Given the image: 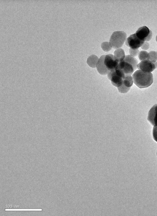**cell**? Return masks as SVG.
I'll return each instance as SVG.
<instances>
[{
    "instance_id": "obj_11",
    "label": "cell",
    "mask_w": 157,
    "mask_h": 216,
    "mask_svg": "<svg viewBox=\"0 0 157 216\" xmlns=\"http://www.w3.org/2000/svg\"><path fill=\"white\" fill-rule=\"evenodd\" d=\"M99 59L96 55H92L89 56L87 59V63L91 68H95Z\"/></svg>"
},
{
    "instance_id": "obj_13",
    "label": "cell",
    "mask_w": 157,
    "mask_h": 216,
    "mask_svg": "<svg viewBox=\"0 0 157 216\" xmlns=\"http://www.w3.org/2000/svg\"><path fill=\"white\" fill-rule=\"evenodd\" d=\"M133 83L132 77L131 75H126L123 80V84L127 87L131 88Z\"/></svg>"
},
{
    "instance_id": "obj_4",
    "label": "cell",
    "mask_w": 157,
    "mask_h": 216,
    "mask_svg": "<svg viewBox=\"0 0 157 216\" xmlns=\"http://www.w3.org/2000/svg\"><path fill=\"white\" fill-rule=\"evenodd\" d=\"M125 75L121 70L117 68L109 71L107 74L108 78L111 81L112 84L117 88L123 84Z\"/></svg>"
},
{
    "instance_id": "obj_8",
    "label": "cell",
    "mask_w": 157,
    "mask_h": 216,
    "mask_svg": "<svg viewBox=\"0 0 157 216\" xmlns=\"http://www.w3.org/2000/svg\"><path fill=\"white\" fill-rule=\"evenodd\" d=\"M137 68L139 70L149 72L156 68L153 61L148 59L142 61L137 65Z\"/></svg>"
},
{
    "instance_id": "obj_7",
    "label": "cell",
    "mask_w": 157,
    "mask_h": 216,
    "mask_svg": "<svg viewBox=\"0 0 157 216\" xmlns=\"http://www.w3.org/2000/svg\"><path fill=\"white\" fill-rule=\"evenodd\" d=\"M136 34L138 37L144 41L150 40L152 36L151 31L145 26L139 28Z\"/></svg>"
},
{
    "instance_id": "obj_20",
    "label": "cell",
    "mask_w": 157,
    "mask_h": 216,
    "mask_svg": "<svg viewBox=\"0 0 157 216\" xmlns=\"http://www.w3.org/2000/svg\"><path fill=\"white\" fill-rule=\"evenodd\" d=\"M149 47V44L148 43L145 42L143 45L141 47V49L144 50H147L148 49Z\"/></svg>"
},
{
    "instance_id": "obj_19",
    "label": "cell",
    "mask_w": 157,
    "mask_h": 216,
    "mask_svg": "<svg viewBox=\"0 0 157 216\" xmlns=\"http://www.w3.org/2000/svg\"><path fill=\"white\" fill-rule=\"evenodd\" d=\"M152 135L154 140L157 142V126H154L153 127Z\"/></svg>"
},
{
    "instance_id": "obj_1",
    "label": "cell",
    "mask_w": 157,
    "mask_h": 216,
    "mask_svg": "<svg viewBox=\"0 0 157 216\" xmlns=\"http://www.w3.org/2000/svg\"><path fill=\"white\" fill-rule=\"evenodd\" d=\"M133 82L140 88L147 87L153 81V76L151 72L141 70L136 71L132 75Z\"/></svg>"
},
{
    "instance_id": "obj_3",
    "label": "cell",
    "mask_w": 157,
    "mask_h": 216,
    "mask_svg": "<svg viewBox=\"0 0 157 216\" xmlns=\"http://www.w3.org/2000/svg\"><path fill=\"white\" fill-rule=\"evenodd\" d=\"M127 38L126 33L123 31L113 32L111 35L109 43L113 48H118L123 45Z\"/></svg>"
},
{
    "instance_id": "obj_18",
    "label": "cell",
    "mask_w": 157,
    "mask_h": 216,
    "mask_svg": "<svg viewBox=\"0 0 157 216\" xmlns=\"http://www.w3.org/2000/svg\"><path fill=\"white\" fill-rule=\"evenodd\" d=\"M129 51L130 55L133 57L136 56L140 52L138 49H132L130 48Z\"/></svg>"
},
{
    "instance_id": "obj_6",
    "label": "cell",
    "mask_w": 157,
    "mask_h": 216,
    "mask_svg": "<svg viewBox=\"0 0 157 216\" xmlns=\"http://www.w3.org/2000/svg\"><path fill=\"white\" fill-rule=\"evenodd\" d=\"M119 62V60L114 55L111 54L105 55L104 63L109 71L115 69L117 67Z\"/></svg>"
},
{
    "instance_id": "obj_21",
    "label": "cell",
    "mask_w": 157,
    "mask_h": 216,
    "mask_svg": "<svg viewBox=\"0 0 157 216\" xmlns=\"http://www.w3.org/2000/svg\"><path fill=\"white\" fill-rule=\"evenodd\" d=\"M156 42H157V35L156 36Z\"/></svg>"
},
{
    "instance_id": "obj_14",
    "label": "cell",
    "mask_w": 157,
    "mask_h": 216,
    "mask_svg": "<svg viewBox=\"0 0 157 216\" xmlns=\"http://www.w3.org/2000/svg\"><path fill=\"white\" fill-rule=\"evenodd\" d=\"M138 57L140 60L142 61L146 59L149 60V53L147 51L142 50L139 53Z\"/></svg>"
},
{
    "instance_id": "obj_15",
    "label": "cell",
    "mask_w": 157,
    "mask_h": 216,
    "mask_svg": "<svg viewBox=\"0 0 157 216\" xmlns=\"http://www.w3.org/2000/svg\"><path fill=\"white\" fill-rule=\"evenodd\" d=\"M101 48L105 52L109 51L112 48L109 42H103L101 44Z\"/></svg>"
},
{
    "instance_id": "obj_16",
    "label": "cell",
    "mask_w": 157,
    "mask_h": 216,
    "mask_svg": "<svg viewBox=\"0 0 157 216\" xmlns=\"http://www.w3.org/2000/svg\"><path fill=\"white\" fill-rule=\"evenodd\" d=\"M130 88L127 87L123 83L121 86L117 88L119 91L122 93H127L130 90Z\"/></svg>"
},
{
    "instance_id": "obj_10",
    "label": "cell",
    "mask_w": 157,
    "mask_h": 216,
    "mask_svg": "<svg viewBox=\"0 0 157 216\" xmlns=\"http://www.w3.org/2000/svg\"><path fill=\"white\" fill-rule=\"evenodd\" d=\"M105 55L101 56L99 59L96 67L98 73L102 75H107L109 71L106 68L104 63Z\"/></svg>"
},
{
    "instance_id": "obj_2",
    "label": "cell",
    "mask_w": 157,
    "mask_h": 216,
    "mask_svg": "<svg viewBox=\"0 0 157 216\" xmlns=\"http://www.w3.org/2000/svg\"><path fill=\"white\" fill-rule=\"evenodd\" d=\"M138 61L130 55L125 56L124 59L119 62L117 68L121 70L126 75H131L137 69Z\"/></svg>"
},
{
    "instance_id": "obj_22",
    "label": "cell",
    "mask_w": 157,
    "mask_h": 216,
    "mask_svg": "<svg viewBox=\"0 0 157 216\" xmlns=\"http://www.w3.org/2000/svg\"></svg>"
},
{
    "instance_id": "obj_12",
    "label": "cell",
    "mask_w": 157,
    "mask_h": 216,
    "mask_svg": "<svg viewBox=\"0 0 157 216\" xmlns=\"http://www.w3.org/2000/svg\"><path fill=\"white\" fill-rule=\"evenodd\" d=\"M113 54L119 60V62L122 60L125 56L124 51L121 48L116 49Z\"/></svg>"
},
{
    "instance_id": "obj_5",
    "label": "cell",
    "mask_w": 157,
    "mask_h": 216,
    "mask_svg": "<svg viewBox=\"0 0 157 216\" xmlns=\"http://www.w3.org/2000/svg\"><path fill=\"white\" fill-rule=\"evenodd\" d=\"M137 36L136 33L130 35L127 39L126 45L132 49H138L144 43Z\"/></svg>"
},
{
    "instance_id": "obj_17",
    "label": "cell",
    "mask_w": 157,
    "mask_h": 216,
    "mask_svg": "<svg viewBox=\"0 0 157 216\" xmlns=\"http://www.w3.org/2000/svg\"><path fill=\"white\" fill-rule=\"evenodd\" d=\"M149 60L151 61H156L157 60V53L155 51H151L149 53Z\"/></svg>"
},
{
    "instance_id": "obj_23",
    "label": "cell",
    "mask_w": 157,
    "mask_h": 216,
    "mask_svg": "<svg viewBox=\"0 0 157 216\" xmlns=\"http://www.w3.org/2000/svg\"></svg>"
},
{
    "instance_id": "obj_9",
    "label": "cell",
    "mask_w": 157,
    "mask_h": 216,
    "mask_svg": "<svg viewBox=\"0 0 157 216\" xmlns=\"http://www.w3.org/2000/svg\"><path fill=\"white\" fill-rule=\"evenodd\" d=\"M147 120L154 126H157V104L154 105L149 110Z\"/></svg>"
}]
</instances>
